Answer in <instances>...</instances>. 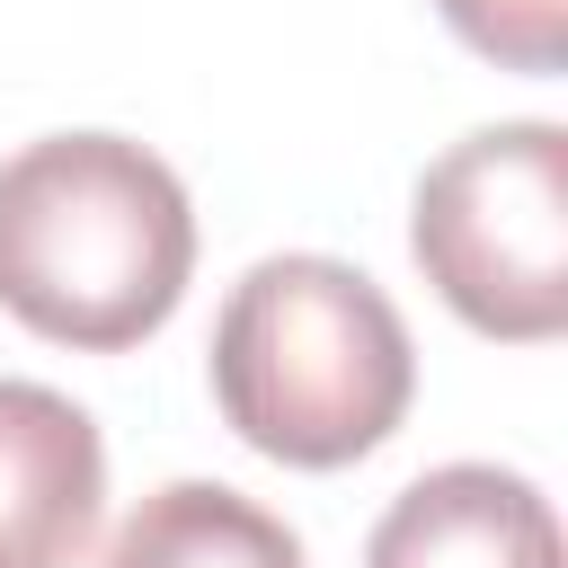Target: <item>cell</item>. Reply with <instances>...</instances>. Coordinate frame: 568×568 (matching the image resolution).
Instances as JSON below:
<instances>
[{
	"instance_id": "cell-1",
	"label": "cell",
	"mask_w": 568,
	"mask_h": 568,
	"mask_svg": "<svg viewBox=\"0 0 568 568\" xmlns=\"http://www.w3.org/2000/svg\"><path fill=\"white\" fill-rule=\"evenodd\" d=\"M195 275L178 169L124 133H44L0 160V311L53 346H142Z\"/></svg>"
},
{
	"instance_id": "cell-2",
	"label": "cell",
	"mask_w": 568,
	"mask_h": 568,
	"mask_svg": "<svg viewBox=\"0 0 568 568\" xmlns=\"http://www.w3.org/2000/svg\"><path fill=\"white\" fill-rule=\"evenodd\" d=\"M417 399V346L399 302L346 257H257L213 320L222 426L293 470H346L399 435Z\"/></svg>"
},
{
	"instance_id": "cell-3",
	"label": "cell",
	"mask_w": 568,
	"mask_h": 568,
	"mask_svg": "<svg viewBox=\"0 0 568 568\" xmlns=\"http://www.w3.org/2000/svg\"><path fill=\"white\" fill-rule=\"evenodd\" d=\"M408 248L426 284L506 346L568 328V133L541 115L479 124L426 160L408 195Z\"/></svg>"
},
{
	"instance_id": "cell-4",
	"label": "cell",
	"mask_w": 568,
	"mask_h": 568,
	"mask_svg": "<svg viewBox=\"0 0 568 568\" xmlns=\"http://www.w3.org/2000/svg\"><path fill=\"white\" fill-rule=\"evenodd\" d=\"M106 515V444L80 399L0 373V568H80Z\"/></svg>"
},
{
	"instance_id": "cell-5",
	"label": "cell",
	"mask_w": 568,
	"mask_h": 568,
	"mask_svg": "<svg viewBox=\"0 0 568 568\" xmlns=\"http://www.w3.org/2000/svg\"><path fill=\"white\" fill-rule=\"evenodd\" d=\"M364 568H559V515L524 470L444 462L382 506Z\"/></svg>"
},
{
	"instance_id": "cell-6",
	"label": "cell",
	"mask_w": 568,
	"mask_h": 568,
	"mask_svg": "<svg viewBox=\"0 0 568 568\" xmlns=\"http://www.w3.org/2000/svg\"><path fill=\"white\" fill-rule=\"evenodd\" d=\"M106 568H302V541L222 479H169L115 524Z\"/></svg>"
},
{
	"instance_id": "cell-7",
	"label": "cell",
	"mask_w": 568,
	"mask_h": 568,
	"mask_svg": "<svg viewBox=\"0 0 568 568\" xmlns=\"http://www.w3.org/2000/svg\"><path fill=\"white\" fill-rule=\"evenodd\" d=\"M435 9L470 53H488L506 71H559L568 62V0H435Z\"/></svg>"
}]
</instances>
